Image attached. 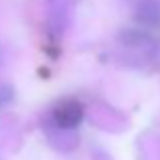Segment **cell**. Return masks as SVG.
<instances>
[{
    "label": "cell",
    "mask_w": 160,
    "mask_h": 160,
    "mask_svg": "<svg viewBox=\"0 0 160 160\" xmlns=\"http://www.w3.org/2000/svg\"><path fill=\"white\" fill-rule=\"evenodd\" d=\"M136 18L146 27H160V0H138Z\"/></svg>",
    "instance_id": "obj_2"
},
{
    "label": "cell",
    "mask_w": 160,
    "mask_h": 160,
    "mask_svg": "<svg viewBox=\"0 0 160 160\" xmlns=\"http://www.w3.org/2000/svg\"><path fill=\"white\" fill-rule=\"evenodd\" d=\"M10 98H12V89H10V87H6V85H0V106L6 103Z\"/></svg>",
    "instance_id": "obj_3"
},
{
    "label": "cell",
    "mask_w": 160,
    "mask_h": 160,
    "mask_svg": "<svg viewBox=\"0 0 160 160\" xmlns=\"http://www.w3.org/2000/svg\"><path fill=\"white\" fill-rule=\"evenodd\" d=\"M2 61H4V53H2V49H0V65H2Z\"/></svg>",
    "instance_id": "obj_4"
},
{
    "label": "cell",
    "mask_w": 160,
    "mask_h": 160,
    "mask_svg": "<svg viewBox=\"0 0 160 160\" xmlns=\"http://www.w3.org/2000/svg\"><path fill=\"white\" fill-rule=\"evenodd\" d=\"M51 120L59 130H75L83 120V106L75 99H65L53 108Z\"/></svg>",
    "instance_id": "obj_1"
}]
</instances>
